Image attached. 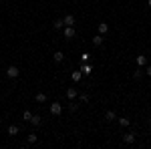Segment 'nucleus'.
Masks as SVG:
<instances>
[{
	"label": "nucleus",
	"mask_w": 151,
	"mask_h": 149,
	"mask_svg": "<svg viewBox=\"0 0 151 149\" xmlns=\"http://www.w3.org/2000/svg\"><path fill=\"white\" fill-rule=\"evenodd\" d=\"M18 75H20V71H18V67H14V65L6 69V77H8V79H16Z\"/></svg>",
	"instance_id": "obj_1"
},
{
	"label": "nucleus",
	"mask_w": 151,
	"mask_h": 149,
	"mask_svg": "<svg viewBox=\"0 0 151 149\" xmlns=\"http://www.w3.org/2000/svg\"><path fill=\"white\" fill-rule=\"evenodd\" d=\"M67 99H69V101H75V99H79V91H77L75 87H69V89H67Z\"/></svg>",
	"instance_id": "obj_2"
},
{
	"label": "nucleus",
	"mask_w": 151,
	"mask_h": 149,
	"mask_svg": "<svg viewBox=\"0 0 151 149\" xmlns=\"http://www.w3.org/2000/svg\"><path fill=\"white\" fill-rule=\"evenodd\" d=\"M75 35H77V32H75V28H73V26H67V28L63 30V36H65L67 40H70V38H75Z\"/></svg>",
	"instance_id": "obj_3"
},
{
	"label": "nucleus",
	"mask_w": 151,
	"mask_h": 149,
	"mask_svg": "<svg viewBox=\"0 0 151 149\" xmlns=\"http://www.w3.org/2000/svg\"><path fill=\"white\" fill-rule=\"evenodd\" d=\"M60 113H63V107H60V103H52V105H50V115L58 117Z\"/></svg>",
	"instance_id": "obj_4"
},
{
	"label": "nucleus",
	"mask_w": 151,
	"mask_h": 149,
	"mask_svg": "<svg viewBox=\"0 0 151 149\" xmlns=\"http://www.w3.org/2000/svg\"><path fill=\"white\" fill-rule=\"evenodd\" d=\"M81 73H83V77H89V75L93 73V67H91L89 63H83L81 65Z\"/></svg>",
	"instance_id": "obj_5"
},
{
	"label": "nucleus",
	"mask_w": 151,
	"mask_h": 149,
	"mask_svg": "<svg viewBox=\"0 0 151 149\" xmlns=\"http://www.w3.org/2000/svg\"><path fill=\"white\" fill-rule=\"evenodd\" d=\"M97 30H99V35H107V32H109V24L107 22H99V26H97Z\"/></svg>",
	"instance_id": "obj_6"
},
{
	"label": "nucleus",
	"mask_w": 151,
	"mask_h": 149,
	"mask_svg": "<svg viewBox=\"0 0 151 149\" xmlns=\"http://www.w3.org/2000/svg\"><path fill=\"white\" fill-rule=\"evenodd\" d=\"M123 141H125L127 145H133V143H135V133H125V135H123Z\"/></svg>",
	"instance_id": "obj_7"
},
{
	"label": "nucleus",
	"mask_w": 151,
	"mask_h": 149,
	"mask_svg": "<svg viewBox=\"0 0 151 149\" xmlns=\"http://www.w3.org/2000/svg\"><path fill=\"white\" fill-rule=\"evenodd\" d=\"M70 79L75 81V83H79V81L83 79V73H81V69H79V71H73V73H70Z\"/></svg>",
	"instance_id": "obj_8"
},
{
	"label": "nucleus",
	"mask_w": 151,
	"mask_h": 149,
	"mask_svg": "<svg viewBox=\"0 0 151 149\" xmlns=\"http://www.w3.org/2000/svg\"><path fill=\"white\" fill-rule=\"evenodd\" d=\"M63 20H65V26H73V24H75V16H73V14H67Z\"/></svg>",
	"instance_id": "obj_9"
},
{
	"label": "nucleus",
	"mask_w": 151,
	"mask_h": 149,
	"mask_svg": "<svg viewBox=\"0 0 151 149\" xmlns=\"http://www.w3.org/2000/svg\"><path fill=\"white\" fill-rule=\"evenodd\" d=\"M103 40H105L103 35H95V36H93V45H95V46H101V45H103Z\"/></svg>",
	"instance_id": "obj_10"
},
{
	"label": "nucleus",
	"mask_w": 151,
	"mask_h": 149,
	"mask_svg": "<svg viewBox=\"0 0 151 149\" xmlns=\"http://www.w3.org/2000/svg\"><path fill=\"white\" fill-rule=\"evenodd\" d=\"M115 119H117L115 111H107V113H105V121H115Z\"/></svg>",
	"instance_id": "obj_11"
},
{
	"label": "nucleus",
	"mask_w": 151,
	"mask_h": 149,
	"mask_svg": "<svg viewBox=\"0 0 151 149\" xmlns=\"http://www.w3.org/2000/svg\"><path fill=\"white\" fill-rule=\"evenodd\" d=\"M135 60H137V65H139V67H145V65H147V57H145V55H139Z\"/></svg>",
	"instance_id": "obj_12"
},
{
	"label": "nucleus",
	"mask_w": 151,
	"mask_h": 149,
	"mask_svg": "<svg viewBox=\"0 0 151 149\" xmlns=\"http://www.w3.org/2000/svg\"><path fill=\"white\" fill-rule=\"evenodd\" d=\"M35 101H36V103H45V101H47V95H45V93H36Z\"/></svg>",
	"instance_id": "obj_13"
},
{
	"label": "nucleus",
	"mask_w": 151,
	"mask_h": 149,
	"mask_svg": "<svg viewBox=\"0 0 151 149\" xmlns=\"http://www.w3.org/2000/svg\"><path fill=\"white\" fill-rule=\"evenodd\" d=\"M63 58H65V53L57 50V53H55V63H63Z\"/></svg>",
	"instance_id": "obj_14"
},
{
	"label": "nucleus",
	"mask_w": 151,
	"mask_h": 149,
	"mask_svg": "<svg viewBox=\"0 0 151 149\" xmlns=\"http://www.w3.org/2000/svg\"><path fill=\"white\" fill-rule=\"evenodd\" d=\"M119 125L129 127V125H131V119H127V117H121V119H119Z\"/></svg>",
	"instance_id": "obj_15"
},
{
	"label": "nucleus",
	"mask_w": 151,
	"mask_h": 149,
	"mask_svg": "<svg viewBox=\"0 0 151 149\" xmlns=\"http://www.w3.org/2000/svg\"><path fill=\"white\" fill-rule=\"evenodd\" d=\"M18 131H20V129H18V125H10V127H8V135H16Z\"/></svg>",
	"instance_id": "obj_16"
},
{
	"label": "nucleus",
	"mask_w": 151,
	"mask_h": 149,
	"mask_svg": "<svg viewBox=\"0 0 151 149\" xmlns=\"http://www.w3.org/2000/svg\"><path fill=\"white\" fill-rule=\"evenodd\" d=\"M52 26H55V30H58V28H63V26H65V20H63V18H60V20H55Z\"/></svg>",
	"instance_id": "obj_17"
},
{
	"label": "nucleus",
	"mask_w": 151,
	"mask_h": 149,
	"mask_svg": "<svg viewBox=\"0 0 151 149\" xmlns=\"http://www.w3.org/2000/svg\"><path fill=\"white\" fill-rule=\"evenodd\" d=\"M30 123H32L35 127H38V125H40V117H38V115H32V119H30Z\"/></svg>",
	"instance_id": "obj_18"
},
{
	"label": "nucleus",
	"mask_w": 151,
	"mask_h": 149,
	"mask_svg": "<svg viewBox=\"0 0 151 149\" xmlns=\"http://www.w3.org/2000/svg\"><path fill=\"white\" fill-rule=\"evenodd\" d=\"M30 119H32V113H30V111H24L22 113V121H28V123H30Z\"/></svg>",
	"instance_id": "obj_19"
},
{
	"label": "nucleus",
	"mask_w": 151,
	"mask_h": 149,
	"mask_svg": "<svg viewBox=\"0 0 151 149\" xmlns=\"http://www.w3.org/2000/svg\"><path fill=\"white\" fill-rule=\"evenodd\" d=\"M81 60H83V63H89V60H91V53H83Z\"/></svg>",
	"instance_id": "obj_20"
},
{
	"label": "nucleus",
	"mask_w": 151,
	"mask_h": 149,
	"mask_svg": "<svg viewBox=\"0 0 151 149\" xmlns=\"http://www.w3.org/2000/svg\"><path fill=\"white\" fill-rule=\"evenodd\" d=\"M143 73H145V71L135 69V71H133V77H135V79H141V77H143Z\"/></svg>",
	"instance_id": "obj_21"
},
{
	"label": "nucleus",
	"mask_w": 151,
	"mask_h": 149,
	"mask_svg": "<svg viewBox=\"0 0 151 149\" xmlns=\"http://www.w3.org/2000/svg\"><path fill=\"white\" fill-rule=\"evenodd\" d=\"M36 133H28V143H36Z\"/></svg>",
	"instance_id": "obj_22"
},
{
	"label": "nucleus",
	"mask_w": 151,
	"mask_h": 149,
	"mask_svg": "<svg viewBox=\"0 0 151 149\" xmlns=\"http://www.w3.org/2000/svg\"><path fill=\"white\" fill-rule=\"evenodd\" d=\"M79 101L81 103H89V95H79Z\"/></svg>",
	"instance_id": "obj_23"
},
{
	"label": "nucleus",
	"mask_w": 151,
	"mask_h": 149,
	"mask_svg": "<svg viewBox=\"0 0 151 149\" xmlns=\"http://www.w3.org/2000/svg\"><path fill=\"white\" fill-rule=\"evenodd\" d=\"M69 107H70V111H77V109H79V105H77V103H73V101H70Z\"/></svg>",
	"instance_id": "obj_24"
},
{
	"label": "nucleus",
	"mask_w": 151,
	"mask_h": 149,
	"mask_svg": "<svg viewBox=\"0 0 151 149\" xmlns=\"http://www.w3.org/2000/svg\"><path fill=\"white\" fill-rule=\"evenodd\" d=\"M145 75H147V77H151V67H147V69H145Z\"/></svg>",
	"instance_id": "obj_25"
},
{
	"label": "nucleus",
	"mask_w": 151,
	"mask_h": 149,
	"mask_svg": "<svg viewBox=\"0 0 151 149\" xmlns=\"http://www.w3.org/2000/svg\"><path fill=\"white\" fill-rule=\"evenodd\" d=\"M147 4H149V6H151V0H147Z\"/></svg>",
	"instance_id": "obj_26"
},
{
	"label": "nucleus",
	"mask_w": 151,
	"mask_h": 149,
	"mask_svg": "<svg viewBox=\"0 0 151 149\" xmlns=\"http://www.w3.org/2000/svg\"><path fill=\"white\" fill-rule=\"evenodd\" d=\"M149 129H151V119H149Z\"/></svg>",
	"instance_id": "obj_27"
},
{
	"label": "nucleus",
	"mask_w": 151,
	"mask_h": 149,
	"mask_svg": "<svg viewBox=\"0 0 151 149\" xmlns=\"http://www.w3.org/2000/svg\"><path fill=\"white\" fill-rule=\"evenodd\" d=\"M0 4H2V0H0Z\"/></svg>",
	"instance_id": "obj_28"
}]
</instances>
